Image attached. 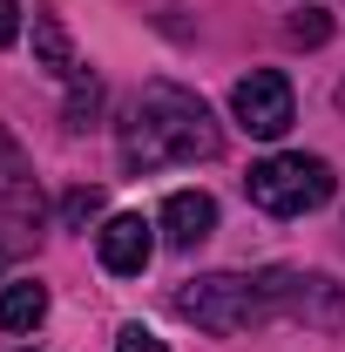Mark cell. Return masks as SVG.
I'll use <instances>...</instances> for the list:
<instances>
[{"label": "cell", "mask_w": 345, "mask_h": 352, "mask_svg": "<svg viewBox=\"0 0 345 352\" xmlns=\"http://www.w3.org/2000/svg\"><path fill=\"white\" fill-rule=\"evenodd\" d=\"M223 149L216 116L176 82H149L129 102V122H122V163L129 170H163V163H210Z\"/></svg>", "instance_id": "cell-1"}, {"label": "cell", "mask_w": 345, "mask_h": 352, "mask_svg": "<svg viewBox=\"0 0 345 352\" xmlns=\"http://www.w3.org/2000/svg\"><path fill=\"white\" fill-rule=\"evenodd\" d=\"M176 311L190 318V325H203L216 339H237V332H251L271 318V298H264L258 278H237V271H210V278H190L183 292H176Z\"/></svg>", "instance_id": "cell-2"}, {"label": "cell", "mask_w": 345, "mask_h": 352, "mask_svg": "<svg viewBox=\"0 0 345 352\" xmlns=\"http://www.w3.org/2000/svg\"><path fill=\"white\" fill-rule=\"evenodd\" d=\"M244 190H251V204L271 210V217H304V210H318L339 190V176H332L325 156H264V163H251Z\"/></svg>", "instance_id": "cell-3"}, {"label": "cell", "mask_w": 345, "mask_h": 352, "mask_svg": "<svg viewBox=\"0 0 345 352\" xmlns=\"http://www.w3.org/2000/svg\"><path fill=\"white\" fill-rule=\"evenodd\" d=\"M230 116H237V129H244V135H258V142H278V135L298 122L291 82H285L278 68H251L244 82L230 88Z\"/></svg>", "instance_id": "cell-4"}, {"label": "cell", "mask_w": 345, "mask_h": 352, "mask_svg": "<svg viewBox=\"0 0 345 352\" xmlns=\"http://www.w3.org/2000/svg\"><path fill=\"white\" fill-rule=\"evenodd\" d=\"M258 285H264V298H271V311H291L304 325H339L345 318L339 285L318 278V271H264Z\"/></svg>", "instance_id": "cell-5"}, {"label": "cell", "mask_w": 345, "mask_h": 352, "mask_svg": "<svg viewBox=\"0 0 345 352\" xmlns=\"http://www.w3.org/2000/svg\"><path fill=\"white\" fill-rule=\"evenodd\" d=\"M0 223H21V230L41 223V183H34L27 149L7 135V122H0Z\"/></svg>", "instance_id": "cell-6"}, {"label": "cell", "mask_w": 345, "mask_h": 352, "mask_svg": "<svg viewBox=\"0 0 345 352\" xmlns=\"http://www.w3.org/2000/svg\"><path fill=\"white\" fill-rule=\"evenodd\" d=\"M95 258H102V271H115V278H142V264L156 258V223H142L135 210L109 217L95 230Z\"/></svg>", "instance_id": "cell-7"}, {"label": "cell", "mask_w": 345, "mask_h": 352, "mask_svg": "<svg viewBox=\"0 0 345 352\" xmlns=\"http://www.w3.org/2000/svg\"><path fill=\"white\" fill-rule=\"evenodd\" d=\"M156 223H163V244L170 251H197L216 230V197H203V190H170Z\"/></svg>", "instance_id": "cell-8"}, {"label": "cell", "mask_w": 345, "mask_h": 352, "mask_svg": "<svg viewBox=\"0 0 345 352\" xmlns=\"http://www.w3.org/2000/svg\"><path fill=\"white\" fill-rule=\"evenodd\" d=\"M41 318H47V285H41V278L0 285V332H34Z\"/></svg>", "instance_id": "cell-9"}, {"label": "cell", "mask_w": 345, "mask_h": 352, "mask_svg": "<svg viewBox=\"0 0 345 352\" xmlns=\"http://www.w3.org/2000/svg\"><path fill=\"white\" fill-rule=\"evenodd\" d=\"M34 54H41L54 75H75V47L61 34V21H34Z\"/></svg>", "instance_id": "cell-10"}, {"label": "cell", "mask_w": 345, "mask_h": 352, "mask_svg": "<svg viewBox=\"0 0 345 352\" xmlns=\"http://www.w3.org/2000/svg\"><path fill=\"white\" fill-rule=\"evenodd\" d=\"M102 109V82L95 75H75V95H68V129H88Z\"/></svg>", "instance_id": "cell-11"}, {"label": "cell", "mask_w": 345, "mask_h": 352, "mask_svg": "<svg viewBox=\"0 0 345 352\" xmlns=\"http://www.w3.org/2000/svg\"><path fill=\"white\" fill-rule=\"evenodd\" d=\"M285 34H291V41H304V47H318L325 34H332V21H325L318 7H304V14H291V21H285Z\"/></svg>", "instance_id": "cell-12"}, {"label": "cell", "mask_w": 345, "mask_h": 352, "mask_svg": "<svg viewBox=\"0 0 345 352\" xmlns=\"http://www.w3.org/2000/svg\"><path fill=\"white\" fill-rule=\"evenodd\" d=\"M95 210H102V190H88V183H75V190L61 197V217H68V223H88Z\"/></svg>", "instance_id": "cell-13"}, {"label": "cell", "mask_w": 345, "mask_h": 352, "mask_svg": "<svg viewBox=\"0 0 345 352\" xmlns=\"http://www.w3.org/2000/svg\"><path fill=\"white\" fill-rule=\"evenodd\" d=\"M115 352H170V346H163L149 325H122V332H115Z\"/></svg>", "instance_id": "cell-14"}, {"label": "cell", "mask_w": 345, "mask_h": 352, "mask_svg": "<svg viewBox=\"0 0 345 352\" xmlns=\"http://www.w3.org/2000/svg\"><path fill=\"white\" fill-rule=\"evenodd\" d=\"M14 41H21V7L0 0V47H14Z\"/></svg>", "instance_id": "cell-15"}]
</instances>
